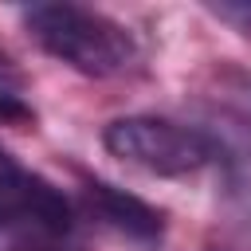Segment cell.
Instances as JSON below:
<instances>
[{
    "instance_id": "1",
    "label": "cell",
    "mask_w": 251,
    "mask_h": 251,
    "mask_svg": "<svg viewBox=\"0 0 251 251\" xmlns=\"http://www.w3.org/2000/svg\"><path fill=\"white\" fill-rule=\"evenodd\" d=\"M31 39L86 78H118L137 67L141 47L126 24L82 4H31L24 8Z\"/></svg>"
},
{
    "instance_id": "2",
    "label": "cell",
    "mask_w": 251,
    "mask_h": 251,
    "mask_svg": "<svg viewBox=\"0 0 251 251\" xmlns=\"http://www.w3.org/2000/svg\"><path fill=\"white\" fill-rule=\"evenodd\" d=\"M102 145L110 157L153 176H192L220 161V145L208 129L157 118V114L114 118L102 129Z\"/></svg>"
},
{
    "instance_id": "3",
    "label": "cell",
    "mask_w": 251,
    "mask_h": 251,
    "mask_svg": "<svg viewBox=\"0 0 251 251\" xmlns=\"http://www.w3.org/2000/svg\"><path fill=\"white\" fill-rule=\"evenodd\" d=\"M0 227L55 239L75 227L71 200L35 169H27L8 145H0Z\"/></svg>"
},
{
    "instance_id": "4",
    "label": "cell",
    "mask_w": 251,
    "mask_h": 251,
    "mask_svg": "<svg viewBox=\"0 0 251 251\" xmlns=\"http://www.w3.org/2000/svg\"><path fill=\"white\" fill-rule=\"evenodd\" d=\"M82 196H86V208L106 224L114 227L118 235L126 239H137V243H157L165 235V216L161 208H153L149 200L110 184V180H98V176H86L82 180Z\"/></svg>"
},
{
    "instance_id": "5",
    "label": "cell",
    "mask_w": 251,
    "mask_h": 251,
    "mask_svg": "<svg viewBox=\"0 0 251 251\" xmlns=\"http://www.w3.org/2000/svg\"><path fill=\"white\" fill-rule=\"evenodd\" d=\"M220 145V173H224V192L231 200V208L251 224V129H243L239 122L216 114V129H208Z\"/></svg>"
},
{
    "instance_id": "6",
    "label": "cell",
    "mask_w": 251,
    "mask_h": 251,
    "mask_svg": "<svg viewBox=\"0 0 251 251\" xmlns=\"http://www.w3.org/2000/svg\"><path fill=\"white\" fill-rule=\"evenodd\" d=\"M216 82H220L216 86V114H224V118L239 122L243 129H251V75L227 67V71L216 75Z\"/></svg>"
},
{
    "instance_id": "7",
    "label": "cell",
    "mask_w": 251,
    "mask_h": 251,
    "mask_svg": "<svg viewBox=\"0 0 251 251\" xmlns=\"http://www.w3.org/2000/svg\"><path fill=\"white\" fill-rule=\"evenodd\" d=\"M0 126H16V129L35 126V110H31V106L20 98V90L8 86V82H0Z\"/></svg>"
},
{
    "instance_id": "8",
    "label": "cell",
    "mask_w": 251,
    "mask_h": 251,
    "mask_svg": "<svg viewBox=\"0 0 251 251\" xmlns=\"http://www.w3.org/2000/svg\"><path fill=\"white\" fill-rule=\"evenodd\" d=\"M208 12H212L220 24L235 27L243 39H251V0H224V4H208Z\"/></svg>"
},
{
    "instance_id": "9",
    "label": "cell",
    "mask_w": 251,
    "mask_h": 251,
    "mask_svg": "<svg viewBox=\"0 0 251 251\" xmlns=\"http://www.w3.org/2000/svg\"><path fill=\"white\" fill-rule=\"evenodd\" d=\"M16 251H71V247L55 243V239H27V243H20Z\"/></svg>"
},
{
    "instance_id": "10",
    "label": "cell",
    "mask_w": 251,
    "mask_h": 251,
    "mask_svg": "<svg viewBox=\"0 0 251 251\" xmlns=\"http://www.w3.org/2000/svg\"><path fill=\"white\" fill-rule=\"evenodd\" d=\"M0 82H8V86H20V71L12 67V59L0 51Z\"/></svg>"
}]
</instances>
